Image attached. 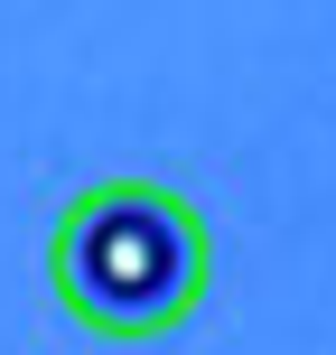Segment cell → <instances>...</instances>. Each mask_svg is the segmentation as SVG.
I'll list each match as a JSON object with an SVG mask.
<instances>
[{
	"label": "cell",
	"instance_id": "cell-1",
	"mask_svg": "<svg viewBox=\"0 0 336 355\" xmlns=\"http://www.w3.org/2000/svg\"><path fill=\"white\" fill-rule=\"evenodd\" d=\"M215 281V243L206 215L159 178H94L85 196H66L47 234V290L85 337L141 346L168 337L206 309Z\"/></svg>",
	"mask_w": 336,
	"mask_h": 355
}]
</instances>
